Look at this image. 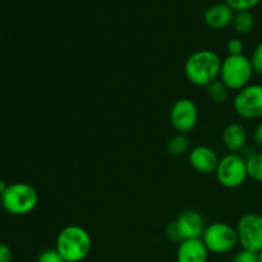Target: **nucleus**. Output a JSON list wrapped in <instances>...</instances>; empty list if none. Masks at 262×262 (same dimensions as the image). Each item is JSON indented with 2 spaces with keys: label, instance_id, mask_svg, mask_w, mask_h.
Returning <instances> with one entry per match:
<instances>
[{
  "label": "nucleus",
  "instance_id": "nucleus-28",
  "mask_svg": "<svg viewBox=\"0 0 262 262\" xmlns=\"http://www.w3.org/2000/svg\"><path fill=\"white\" fill-rule=\"evenodd\" d=\"M3 207V202H2V194H0V209Z\"/></svg>",
  "mask_w": 262,
  "mask_h": 262
},
{
  "label": "nucleus",
  "instance_id": "nucleus-4",
  "mask_svg": "<svg viewBox=\"0 0 262 262\" xmlns=\"http://www.w3.org/2000/svg\"><path fill=\"white\" fill-rule=\"evenodd\" d=\"M3 209L15 216L32 212L38 204V193L28 183H13L2 193Z\"/></svg>",
  "mask_w": 262,
  "mask_h": 262
},
{
  "label": "nucleus",
  "instance_id": "nucleus-20",
  "mask_svg": "<svg viewBox=\"0 0 262 262\" xmlns=\"http://www.w3.org/2000/svg\"><path fill=\"white\" fill-rule=\"evenodd\" d=\"M250 59H251V63H252L255 73L262 76V41L260 43H257V46L253 49Z\"/></svg>",
  "mask_w": 262,
  "mask_h": 262
},
{
  "label": "nucleus",
  "instance_id": "nucleus-7",
  "mask_svg": "<svg viewBox=\"0 0 262 262\" xmlns=\"http://www.w3.org/2000/svg\"><path fill=\"white\" fill-rule=\"evenodd\" d=\"M238 243L243 250L258 253L262 251V214L247 212L237 223Z\"/></svg>",
  "mask_w": 262,
  "mask_h": 262
},
{
  "label": "nucleus",
  "instance_id": "nucleus-9",
  "mask_svg": "<svg viewBox=\"0 0 262 262\" xmlns=\"http://www.w3.org/2000/svg\"><path fill=\"white\" fill-rule=\"evenodd\" d=\"M199 118V107L196 102L188 97H183L176 101L169 114L171 127L178 133H183V135H187L196 128Z\"/></svg>",
  "mask_w": 262,
  "mask_h": 262
},
{
  "label": "nucleus",
  "instance_id": "nucleus-26",
  "mask_svg": "<svg viewBox=\"0 0 262 262\" xmlns=\"http://www.w3.org/2000/svg\"><path fill=\"white\" fill-rule=\"evenodd\" d=\"M253 142L258 148L262 150V120L257 124L255 132H253Z\"/></svg>",
  "mask_w": 262,
  "mask_h": 262
},
{
  "label": "nucleus",
  "instance_id": "nucleus-2",
  "mask_svg": "<svg viewBox=\"0 0 262 262\" xmlns=\"http://www.w3.org/2000/svg\"><path fill=\"white\" fill-rule=\"evenodd\" d=\"M91 248L90 233L76 224L63 228L55 241V250L66 262H82L90 255Z\"/></svg>",
  "mask_w": 262,
  "mask_h": 262
},
{
  "label": "nucleus",
  "instance_id": "nucleus-6",
  "mask_svg": "<svg viewBox=\"0 0 262 262\" xmlns=\"http://www.w3.org/2000/svg\"><path fill=\"white\" fill-rule=\"evenodd\" d=\"M209 252L215 255L232 252L238 243L237 229L227 223L216 222L207 225L201 238Z\"/></svg>",
  "mask_w": 262,
  "mask_h": 262
},
{
  "label": "nucleus",
  "instance_id": "nucleus-13",
  "mask_svg": "<svg viewBox=\"0 0 262 262\" xmlns=\"http://www.w3.org/2000/svg\"><path fill=\"white\" fill-rule=\"evenodd\" d=\"M209 253V250L201 238L184 239L178 245L177 262H207Z\"/></svg>",
  "mask_w": 262,
  "mask_h": 262
},
{
  "label": "nucleus",
  "instance_id": "nucleus-5",
  "mask_svg": "<svg viewBox=\"0 0 262 262\" xmlns=\"http://www.w3.org/2000/svg\"><path fill=\"white\" fill-rule=\"evenodd\" d=\"M215 176L220 186L224 188H239L248 179L247 160L241 154L228 152L220 158Z\"/></svg>",
  "mask_w": 262,
  "mask_h": 262
},
{
  "label": "nucleus",
  "instance_id": "nucleus-21",
  "mask_svg": "<svg viewBox=\"0 0 262 262\" xmlns=\"http://www.w3.org/2000/svg\"><path fill=\"white\" fill-rule=\"evenodd\" d=\"M37 262H66L63 260V257L60 256V253L55 250V248H51V250H45L38 255Z\"/></svg>",
  "mask_w": 262,
  "mask_h": 262
},
{
  "label": "nucleus",
  "instance_id": "nucleus-10",
  "mask_svg": "<svg viewBox=\"0 0 262 262\" xmlns=\"http://www.w3.org/2000/svg\"><path fill=\"white\" fill-rule=\"evenodd\" d=\"M182 238L184 239H200L206 230V220L197 210H184L176 219Z\"/></svg>",
  "mask_w": 262,
  "mask_h": 262
},
{
  "label": "nucleus",
  "instance_id": "nucleus-16",
  "mask_svg": "<svg viewBox=\"0 0 262 262\" xmlns=\"http://www.w3.org/2000/svg\"><path fill=\"white\" fill-rule=\"evenodd\" d=\"M255 17L251 12H237L233 18L232 26L239 35H248L255 28Z\"/></svg>",
  "mask_w": 262,
  "mask_h": 262
},
{
  "label": "nucleus",
  "instance_id": "nucleus-8",
  "mask_svg": "<svg viewBox=\"0 0 262 262\" xmlns=\"http://www.w3.org/2000/svg\"><path fill=\"white\" fill-rule=\"evenodd\" d=\"M233 106L235 113L243 119H262V84L251 83L238 91Z\"/></svg>",
  "mask_w": 262,
  "mask_h": 262
},
{
  "label": "nucleus",
  "instance_id": "nucleus-18",
  "mask_svg": "<svg viewBox=\"0 0 262 262\" xmlns=\"http://www.w3.org/2000/svg\"><path fill=\"white\" fill-rule=\"evenodd\" d=\"M247 160L248 178L262 183V151H256Z\"/></svg>",
  "mask_w": 262,
  "mask_h": 262
},
{
  "label": "nucleus",
  "instance_id": "nucleus-12",
  "mask_svg": "<svg viewBox=\"0 0 262 262\" xmlns=\"http://www.w3.org/2000/svg\"><path fill=\"white\" fill-rule=\"evenodd\" d=\"M222 141L228 152L241 154L248 142L247 129L241 123H229L223 130Z\"/></svg>",
  "mask_w": 262,
  "mask_h": 262
},
{
  "label": "nucleus",
  "instance_id": "nucleus-24",
  "mask_svg": "<svg viewBox=\"0 0 262 262\" xmlns=\"http://www.w3.org/2000/svg\"><path fill=\"white\" fill-rule=\"evenodd\" d=\"M165 233H166V237H168L171 242H177L179 245V243L183 241V238H182L181 232H179L178 225H177L176 220H174V222H170L168 225H166Z\"/></svg>",
  "mask_w": 262,
  "mask_h": 262
},
{
  "label": "nucleus",
  "instance_id": "nucleus-27",
  "mask_svg": "<svg viewBox=\"0 0 262 262\" xmlns=\"http://www.w3.org/2000/svg\"><path fill=\"white\" fill-rule=\"evenodd\" d=\"M258 261L262 262V251H260V252H258Z\"/></svg>",
  "mask_w": 262,
  "mask_h": 262
},
{
  "label": "nucleus",
  "instance_id": "nucleus-15",
  "mask_svg": "<svg viewBox=\"0 0 262 262\" xmlns=\"http://www.w3.org/2000/svg\"><path fill=\"white\" fill-rule=\"evenodd\" d=\"M166 151L169 155L174 156V158H179V156L186 155L187 152L191 151V142L187 135L183 133H177L176 136L169 138L168 143H166Z\"/></svg>",
  "mask_w": 262,
  "mask_h": 262
},
{
  "label": "nucleus",
  "instance_id": "nucleus-17",
  "mask_svg": "<svg viewBox=\"0 0 262 262\" xmlns=\"http://www.w3.org/2000/svg\"><path fill=\"white\" fill-rule=\"evenodd\" d=\"M229 92L230 90L220 79H216L206 87L207 97L214 104H223V102L227 101L228 97H229Z\"/></svg>",
  "mask_w": 262,
  "mask_h": 262
},
{
  "label": "nucleus",
  "instance_id": "nucleus-1",
  "mask_svg": "<svg viewBox=\"0 0 262 262\" xmlns=\"http://www.w3.org/2000/svg\"><path fill=\"white\" fill-rule=\"evenodd\" d=\"M222 58L210 49H202L192 53L184 63V74L192 84L206 89L220 77Z\"/></svg>",
  "mask_w": 262,
  "mask_h": 262
},
{
  "label": "nucleus",
  "instance_id": "nucleus-25",
  "mask_svg": "<svg viewBox=\"0 0 262 262\" xmlns=\"http://www.w3.org/2000/svg\"><path fill=\"white\" fill-rule=\"evenodd\" d=\"M0 262H13V251L5 243H0Z\"/></svg>",
  "mask_w": 262,
  "mask_h": 262
},
{
  "label": "nucleus",
  "instance_id": "nucleus-14",
  "mask_svg": "<svg viewBox=\"0 0 262 262\" xmlns=\"http://www.w3.org/2000/svg\"><path fill=\"white\" fill-rule=\"evenodd\" d=\"M235 12L227 3H216L205 10L204 20L207 27L212 30H222L232 25Z\"/></svg>",
  "mask_w": 262,
  "mask_h": 262
},
{
  "label": "nucleus",
  "instance_id": "nucleus-19",
  "mask_svg": "<svg viewBox=\"0 0 262 262\" xmlns=\"http://www.w3.org/2000/svg\"><path fill=\"white\" fill-rule=\"evenodd\" d=\"M262 0H225L228 5L237 12H251L255 7H257Z\"/></svg>",
  "mask_w": 262,
  "mask_h": 262
},
{
  "label": "nucleus",
  "instance_id": "nucleus-23",
  "mask_svg": "<svg viewBox=\"0 0 262 262\" xmlns=\"http://www.w3.org/2000/svg\"><path fill=\"white\" fill-rule=\"evenodd\" d=\"M232 262H260L258 261V253L252 252L248 250H241L235 253Z\"/></svg>",
  "mask_w": 262,
  "mask_h": 262
},
{
  "label": "nucleus",
  "instance_id": "nucleus-22",
  "mask_svg": "<svg viewBox=\"0 0 262 262\" xmlns=\"http://www.w3.org/2000/svg\"><path fill=\"white\" fill-rule=\"evenodd\" d=\"M227 49L229 55H243V53H245V42L241 38L233 37L228 42Z\"/></svg>",
  "mask_w": 262,
  "mask_h": 262
},
{
  "label": "nucleus",
  "instance_id": "nucleus-11",
  "mask_svg": "<svg viewBox=\"0 0 262 262\" xmlns=\"http://www.w3.org/2000/svg\"><path fill=\"white\" fill-rule=\"evenodd\" d=\"M220 158L216 151L209 146L199 145L188 152L189 165L201 174H212L216 171Z\"/></svg>",
  "mask_w": 262,
  "mask_h": 262
},
{
  "label": "nucleus",
  "instance_id": "nucleus-3",
  "mask_svg": "<svg viewBox=\"0 0 262 262\" xmlns=\"http://www.w3.org/2000/svg\"><path fill=\"white\" fill-rule=\"evenodd\" d=\"M253 74L255 71L248 56H246L245 54L228 55L222 63L219 78L230 91L238 92L251 84Z\"/></svg>",
  "mask_w": 262,
  "mask_h": 262
}]
</instances>
